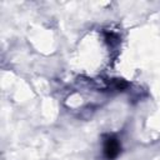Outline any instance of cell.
Segmentation results:
<instances>
[{
  "label": "cell",
  "mask_w": 160,
  "mask_h": 160,
  "mask_svg": "<svg viewBox=\"0 0 160 160\" xmlns=\"http://www.w3.org/2000/svg\"><path fill=\"white\" fill-rule=\"evenodd\" d=\"M121 151V144L114 135H105L102 142V154L105 160H114Z\"/></svg>",
  "instance_id": "obj_1"
}]
</instances>
